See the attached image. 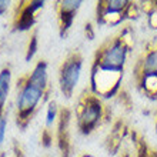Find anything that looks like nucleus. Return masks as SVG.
Masks as SVG:
<instances>
[{
	"instance_id": "nucleus-13",
	"label": "nucleus",
	"mask_w": 157,
	"mask_h": 157,
	"mask_svg": "<svg viewBox=\"0 0 157 157\" xmlns=\"http://www.w3.org/2000/svg\"><path fill=\"white\" fill-rule=\"evenodd\" d=\"M143 9H144L146 14H147L149 26L151 29H157V0L143 3Z\"/></svg>"
},
{
	"instance_id": "nucleus-12",
	"label": "nucleus",
	"mask_w": 157,
	"mask_h": 157,
	"mask_svg": "<svg viewBox=\"0 0 157 157\" xmlns=\"http://www.w3.org/2000/svg\"><path fill=\"white\" fill-rule=\"evenodd\" d=\"M9 90H10V70L9 69H3L0 71V119H2V113H3V107L7 99Z\"/></svg>"
},
{
	"instance_id": "nucleus-2",
	"label": "nucleus",
	"mask_w": 157,
	"mask_h": 157,
	"mask_svg": "<svg viewBox=\"0 0 157 157\" xmlns=\"http://www.w3.org/2000/svg\"><path fill=\"white\" fill-rule=\"evenodd\" d=\"M46 86H47V64L46 62H39L29 77L21 78L17 83V87H20V93H19V99H17V124H19V127H27V124L30 123V117L44 93Z\"/></svg>"
},
{
	"instance_id": "nucleus-3",
	"label": "nucleus",
	"mask_w": 157,
	"mask_h": 157,
	"mask_svg": "<svg viewBox=\"0 0 157 157\" xmlns=\"http://www.w3.org/2000/svg\"><path fill=\"white\" fill-rule=\"evenodd\" d=\"M133 76L141 94L150 100H157V40L146 44L137 59Z\"/></svg>"
},
{
	"instance_id": "nucleus-23",
	"label": "nucleus",
	"mask_w": 157,
	"mask_h": 157,
	"mask_svg": "<svg viewBox=\"0 0 157 157\" xmlns=\"http://www.w3.org/2000/svg\"><path fill=\"white\" fill-rule=\"evenodd\" d=\"M156 132H157V120H156Z\"/></svg>"
},
{
	"instance_id": "nucleus-8",
	"label": "nucleus",
	"mask_w": 157,
	"mask_h": 157,
	"mask_svg": "<svg viewBox=\"0 0 157 157\" xmlns=\"http://www.w3.org/2000/svg\"><path fill=\"white\" fill-rule=\"evenodd\" d=\"M70 112L67 109L60 110L59 114V126H57V141L59 149L62 151V157L70 156Z\"/></svg>"
},
{
	"instance_id": "nucleus-6",
	"label": "nucleus",
	"mask_w": 157,
	"mask_h": 157,
	"mask_svg": "<svg viewBox=\"0 0 157 157\" xmlns=\"http://www.w3.org/2000/svg\"><path fill=\"white\" fill-rule=\"evenodd\" d=\"M83 66V56L78 52L71 53L67 56V59L63 62L60 67V75H59V83H60V90L67 99H70L75 89L77 86L80 71Z\"/></svg>"
},
{
	"instance_id": "nucleus-18",
	"label": "nucleus",
	"mask_w": 157,
	"mask_h": 157,
	"mask_svg": "<svg viewBox=\"0 0 157 157\" xmlns=\"http://www.w3.org/2000/svg\"><path fill=\"white\" fill-rule=\"evenodd\" d=\"M84 33H86V37L89 40H93L94 39V30H93V26L91 23H87L86 27H84Z\"/></svg>"
},
{
	"instance_id": "nucleus-1",
	"label": "nucleus",
	"mask_w": 157,
	"mask_h": 157,
	"mask_svg": "<svg viewBox=\"0 0 157 157\" xmlns=\"http://www.w3.org/2000/svg\"><path fill=\"white\" fill-rule=\"evenodd\" d=\"M134 46V33L130 27L101 43L97 47L90 70L91 93L100 99H112L123 82L127 54Z\"/></svg>"
},
{
	"instance_id": "nucleus-7",
	"label": "nucleus",
	"mask_w": 157,
	"mask_h": 157,
	"mask_svg": "<svg viewBox=\"0 0 157 157\" xmlns=\"http://www.w3.org/2000/svg\"><path fill=\"white\" fill-rule=\"evenodd\" d=\"M82 6L80 0H63L59 3L57 12H59V30H60V36L64 37L69 29L73 25L75 16L77 10Z\"/></svg>"
},
{
	"instance_id": "nucleus-5",
	"label": "nucleus",
	"mask_w": 157,
	"mask_h": 157,
	"mask_svg": "<svg viewBox=\"0 0 157 157\" xmlns=\"http://www.w3.org/2000/svg\"><path fill=\"white\" fill-rule=\"evenodd\" d=\"M139 6L128 0H100L96 6V20L101 26H119L124 20L137 19Z\"/></svg>"
},
{
	"instance_id": "nucleus-16",
	"label": "nucleus",
	"mask_w": 157,
	"mask_h": 157,
	"mask_svg": "<svg viewBox=\"0 0 157 157\" xmlns=\"http://www.w3.org/2000/svg\"><path fill=\"white\" fill-rule=\"evenodd\" d=\"M41 144L44 146V147H49L52 144V136H50L49 130H44L43 134H41Z\"/></svg>"
},
{
	"instance_id": "nucleus-17",
	"label": "nucleus",
	"mask_w": 157,
	"mask_h": 157,
	"mask_svg": "<svg viewBox=\"0 0 157 157\" xmlns=\"http://www.w3.org/2000/svg\"><path fill=\"white\" fill-rule=\"evenodd\" d=\"M6 124H7V120L2 117L0 119V144L3 143L4 140V133H6Z\"/></svg>"
},
{
	"instance_id": "nucleus-22",
	"label": "nucleus",
	"mask_w": 157,
	"mask_h": 157,
	"mask_svg": "<svg viewBox=\"0 0 157 157\" xmlns=\"http://www.w3.org/2000/svg\"><path fill=\"white\" fill-rule=\"evenodd\" d=\"M123 157H130V156H128V154H124V156Z\"/></svg>"
},
{
	"instance_id": "nucleus-4",
	"label": "nucleus",
	"mask_w": 157,
	"mask_h": 157,
	"mask_svg": "<svg viewBox=\"0 0 157 157\" xmlns=\"http://www.w3.org/2000/svg\"><path fill=\"white\" fill-rule=\"evenodd\" d=\"M77 127L82 134H90L107 120L109 110L103 100L93 93H84L76 107Z\"/></svg>"
},
{
	"instance_id": "nucleus-10",
	"label": "nucleus",
	"mask_w": 157,
	"mask_h": 157,
	"mask_svg": "<svg viewBox=\"0 0 157 157\" xmlns=\"http://www.w3.org/2000/svg\"><path fill=\"white\" fill-rule=\"evenodd\" d=\"M127 126L124 121L119 120L114 123L112 132L107 136V140H106V149H107L109 154H116L119 153L120 147H121V141L127 134Z\"/></svg>"
},
{
	"instance_id": "nucleus-19",
	"label": "nucleus",
	"mask_w": 157,
	"mask_h": 157,
	"mask_svg": "<svg viewBox=\"0 0 157 157\" xmlns=\"http://www.w3.org/2000/svg\"><path fill=\"white\" fill-rule=\"evenodd\" d=\"M7 7H9V2H6V0H0V14H3Z\"/></svg>"
},
{
	"instance_id": "nucleus-20",
	"label": "nucleus",
	"mask_w": 157,
	"mask_h": 157,
	"mask_svg": "<svg viewBox=\"0 0 157 157\" xmlns=\"http://www.w3.org/2000/svg\"><path fill=\"white\" fill-rule=\"evenodd\" d=\"M14 150H16V157H25V156H23V151H21L20 149L14 147Z\"/></svg>"
},
{
	"instance_id": "nucleus-14",
	"label": "nucleus",
	"mask_w": 157,
	"mask_h": 157,
	"mask_svg": "<svg viewBox=\"0 0 157 157\" xmlns=\"http://www.w3.org/2000/svg\"><path fill=\"white\" fill-rule=\"evenodd\" d=\"M36 50H37V36H36V33L32 36V39H30V43H29V47H27V53H26V62H30L32 60V57L34 56V53H36Z\"/></svg>"
},
{
	"instance_id": "nucleus-15",
	"label": "nucleus",
	"mask_w": 157,
	"mask_h": 157,
	"mask_svg": "<svg viewBox=\"0 0 157 157\" xmlns=\"http://www.w3.org/2000/svg\"><path fill=\"white\" fill-rule=\"evenodd\" d=\"M56 113H57V109H56V103L54 101H50L49 103V107H47V120H46V123L52 124L56 119Z\"/></svg>"
},
{
	"instance_id": "nucleus-9",
	"label": "nucleus",
	"mask_w": 157,
	"mask_h": 157,
	"mask_svg": "<svg viewBox=\"0 0 157 157\" xmlns=\"http://www.w3.org/2000/svg\"><path fill=\"white\" fill-rule=\"evenodd\" d=\"M43 4H44L43 0H36V2H29L23 7H20V12L17 13L16 21H14L16 29L21 32L29 30L34 25V12L43 7Z\"/></svg>"
},
{
	"instance_id": "nucleus-11",
	"label": "nucleus",
	"mask_w": 157,
	"mask_h": 157,
	"mask_svg": "<svg viewBox=\"0 0 157 157\" xmlns=\"http://www.w3.org/2000/svg\"><path fill=\"white\" fill-rule=\"evenodd\" d=\"M132 137L137 150V157H157V150L150 149V146L146 143V139L143 136H140L136 132H133Z\"/></svg>"
},
{
	"instance_id": "nucleus-21",
	"label": "nucleus",
	"mask_w": 157,
	"mask_h": 157,
	"mask_svg": "<svg viewBox=\"0 0 157 157\" xmlns=\"http://www.w3.org/2000/svg\"><path fill=\"white\" fill-rule=\"evenodd\" d=\"M82 157H94V156H91V154H83Z\"/></svg>"
}]
</instances>
